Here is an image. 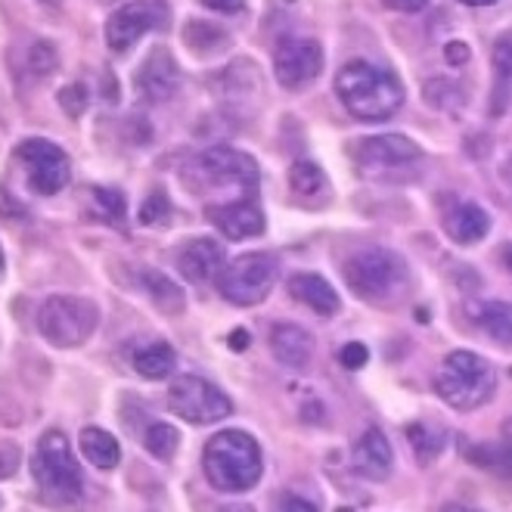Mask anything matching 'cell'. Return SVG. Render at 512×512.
Returning a JSON list of instances; mask_svg holds the SVG:
<instances>
[{
  "label": "cell",
  "mask_w": 512,
  "mask_h": 512,
  "mask_svg": "<svg viewBox=\"0 0 512 512\" xmlns=\"http://www.w3.org/2000/svg\"><path fill=\"white\" fill-rule=\"evenodd\" d=\"M336 94L351 115L364 118V122H382L401 109L404 84L395 78V72L379 69L367 59H354L336 75Z\"/></svg>",
  "instance_id": "cell-1"
},
{
  "label": "cell",
  "mask_w": 512,
  "mask_h": 512,
  "mask_svg": "<svg viewBox=\"0 0 512 512\" xmlns=\"http://www.w3.org/2000/svg\"><path fill=\"white\" fill-rule=\"evenodd\" d=\"M184 180L196 196H230L227 202L252 199L258 190V165L239 149L215 146L184 168Z\"/></svg>",
  "instance_id": "cell-2"
},
{
  "label": "cell",
  "mask_w": 512,
  "mask_h": 512,
  "mask_svg": "<svg viewBox=\"0 0 512 512\" xmlns=\"http://www.w3.org/2000/svg\"><path fill=\"white\" fill-rule=\"evenodd\" d=\"M208 485L224 494L252 491L261 478V447L246 432H221L202 450Z\"/></svg>",
  "instance_id": "cell-3"
},
{
  "label": "cell",
  "mask_w": 512,
  "mask_h": 512,
  "mask_svg": "<svg viewBox=\"0 0 512 512\" xmlns=\"http://www.w3.org/2000/svg\"><path fill=\"white\" fill-rule=\"evenodd\" d=\"M435 388L444 404L454 410H478L485 407L497 391V370L485 357L472 351H454L444 357L435 376Z\"/></svg>",
  "instance_id": "cell-4"
},
{
  "label": "cell",
  "mask_w": 512,
  "mask_h": 512,
  "mask_svg": "<svg viewBox=\"0 0 512 512\" xmlns=\"http://www.w3.org/2000/svg\"><path fill=\"white\" fill-rule=\"evenodd\" d=\"M32 472L41 488V497L56 506H69L81 500L84 491V475L81 466L72 454V444L63 432H44L35 457H32Z\"/></svg>",
  "instance_id": "cell-5"
},
{
  "label": "cell",
  "mask_w": 512,
  "mask_h": 512,
  "mask_svg": "<svg viewBox=\"0 0 512 512\" xmlns=\"http://www.w3.org/2000/svg\"><path fill=\"white\" fill-rule=\"evenodd\" d=\"M345 280L357 298L370 305H385L407 286V264L388 249H364L345 264Z\"/></svg>",
  "instance_id": "cell-6"
},
{
  "label": "cell",
  "mask_w": 512,
  "mask_h": 512,
  "mask_svg": "<svg viewBox=\"0 0 512 512\" xmlns=\"http://www.w3.org/2000/svg\"><path fill=\"white\" fill-rule=\"evenodd\" d=\"M100 323V311L94 301L78 295H53L41 305L38 326L50 345L56 348H75L94 336Z\"/></svg>",
  "instance_id": "cell-7"
},
{
  "label": "cell",
  "mask_w": 512,
  "mask_h": 512,
  "mask_svg": "<svg viewBox=\"0 0 512 512\" xmlns=\"http://www.w3.org/2000/svg\"><path fill=\"white\" fill-rule=\"evenodd\" d=\"M277 258L267 255V252H252L230 261L227 267H221V277H218V289L227 301L233 305H261V301L270 295L277 283Z\"/></svg>",
  "instance_id": "cell-8"
},
{
  "label": "cell",
  "mask_w": 512,
  "mask_h": 512,
  "mask_svg": "<svg viewBox=\"0 0 512 512\" xmlns=\"http://www.w3.org/2000/svg\"><path fill=\"white\" fill-rule=\"evenodd\" d=\"M171 410L193 426H212L233 413V401L202 376H180L168 391Z\"/></svg>",
  "instance_id": "cell-9"
},
{
  "label": "cell",
  "mask_w": 512,
  "mask_h": 512,
  "mask_svg": "<svg viewBox=\"0 0 512 512\" xmlns=\"http://www.w3.org/2000/svg\"><path fill=\"white\" fill-rule=\"evenodd\" d=\"M354 162L367 177H382L388 171H401L423 162V149L410 137L401 134H379L354 143Z\"/></svg>",
  "instance_id": "cell-10"
},
{
  "label": "cell",
  "mask_w": 512,
  "mask_h": 512,
  "mask_svg": "<svg viewBox=\"0 0 512 512\" xmlns=\"http://www.w3.org/2000/svg\"><path fill=\"white\" fill-rule=\"evenodd\" d=\"M168 25V7L162 0H134V4L115 10L106 22V44L115 53L131 50L146 32Z\"/></svg>",
  "instance_id": "cell-11"
},
{
  "label": "cell",
  "mask_w": 512,
  "mask_h": 512,
  "mask_svg": "<svg viewBox=\"0 0 512 512\" xmlns=\"http://www.w3.org/2000/svg\"><path fill=\"white\" fill-rule=\"evenodd\" d=\"M19 159L28 168V184L41 196H53L69 184V156L50 140L32 137L19 143Z\"/></svg>",
  "instance_id": "cell-12"
},
{
  "label": "cell",
  "mask_w": 512,
  "mask_h": 512,
  "mask_svg": "<svg viewBox=\"0 0 512 512\" xmlns=\"http://www.w3.org/2000/svg\"><path fill=\"white\" fill-rule=\"evenodd\" d=\"M323 72V47L311 38H286L274 53V75L286 90H301Z\"/></svg>",
  "instance_id": "cell-13"
},
{
  "label": "cell",
  "mask_w": 512,
  "mask_h": 512,
  "mask_svg": "<svg viewBox=\"0 0 512 512\" xmlns=\"http://www.w3.org/2000/svg\"><path fill=\"white\" fill-rule=\"evenodd\" d=\"M177 84H180V69H177L174 56L165 47H156L153 53H149L140 63L137 78H134L137 97L146 100V103H165V100H171Z\"/></svg>",
  "instance_id": "cell-14"
},
{
  "label": "cell",
  "mask_w": 512,
  "mask_h": 512,
  "mask_svg": "<svg viewBox=\"0 0 512 512\" xmlns=\"http://www.w3.org/2000/svg\"><path fill=\"white\" fill-rule=\"evenodd\" d=\"M205 215L227 239H252V236L264 233V215H261V208L252 199L208 205Z\"/></svg>",
  "instance_id": "cell-15"
},
{
  "label": "cell",
  "mask_w": 512,
  "mask_h": 512,
  "mask_svg": "<svg viewBox=\"0 0 512 512\" xmlns=\"http://www.w3.org/2000/svg\"><path fill=\"white\" fill-rule=\"evenodd\" d=\"M177 267L190 283H208L212 277L221 274L224 267V249L215 239H193L177 255Z\"/></svg>",
  "instance_id": "cell-16"
},
{
  "label": "cell",
  "mask_w": 512,
  "mask_h": 512,
  "mask_svg": "<svg viewBox=\"0 0 512 512\" xmlns=\"http://www.w3.org/2000/svg\"><path fill=\"white\" fill-rule=\"evenodd\" d=\"M391 463H395V457H391V444L379 429H367L360 435V441L354 444V469L360 475L370 481H382L391 475Z\"/></svg>",
  "instance_id": "cell-17"
},
{
  "label": "cell",
  "mask_w": 512,
  "mask_h": 512,
  "mask_svg": "<svg viewBox=\"0 0 512 512\" xmlns=\"http://www.w3.org/2000/svg\"><path fill=\"white\" fill-rule=\"evenodd\" d=\"M270 348H274L280 364H286L292 370H301V367L311 364L314 339L295 323H280V326H274V333H270Z\"/></svg>",
  "instance_id": "cell-18"
},
{
  "label": "cell",
  "mask_w": 512,
  "mask_h": 512,
  "mask_svg": "<svg viewBox=\"0 0 512 512\" xmlns=\"http://www.w3.org/2000/svg\"><path fill=\"white\" fill-rule=\"evenodd\" d=\"M444 230H447L450 239H454V243L472 246V243H478V239H485V236H488L491 218H488V212H485L481 205H475V202H460V205H454V212H447Z\"/></svg>",
  "instance_id": "cell-19"
},
{
  "label": "cell",
  "mask_w": 512,
  "mask_h": 512,
  "mask_svg": "<svg viewBox=\"0 0 512 512\" xmlns=\"http://www.w3.org/2000/svg\"><path fill=\"white\" fill-rule=\"evenodd\" d=\"M289 292H292L295 301H301V305H308V308H311L314 314H320V317H333V314L342 308V301H339L336 289L329 286L323 277H317V274H295V277L289 280Z\"/></svg>",
  "instance_id": "cell-20"
},
{
  "label": "cell",
  "mask_w": 512,
  "mask_h": 512,
  "mask_svg": "<svg viewBox=\"0 0 512 512\" xmlns=\"http://www.w3.org/2000/svg\"><path fill=\"white\" fill-rule=\"evenodd\" d=\"M78 444H81L84 460L94 463L97 469H115L118 460H122V447H118V441L103 429H84Z\"/></svg>",
  "instance_id": "cell-21"
},
{
  "label": "cell",
  "mask_w": 512,
  "mask_h": 512,
  "mask_svg": "<svg viewBox=\"0 0 512 512\" xmlns=\"http://www.w3.org/2000/svg\"><path fill=\"white\" fill-rule=\"evenodd\" d=\"M177 364V354L168 342H149L134 351V370L143 379H165Z\"/></svg>",
  "instance_id": "cell-22"
},
{
  "label": "cell",
  "mask_w": 512,
  "mask_h": 512,
  "mask_svg": "<svg viewBox=\"0 0 512 512\" xmlns=\"http://www.w3.org/2000/svg\"><path fill=\"white\" fill-rule=\"evenodd\" d=\"M184 44L196 53H218L221 47L230 44V35L215 22H187L184 28Z\"/></svg>",
  "instance_id": "cell-23"
},
{
  "label": "cell",
  "mask_w": 512,
  "mask_h": 512,
  "mask_svg": "<svg viewBox=\"0 0 512 512\" xmlns=\"http://www.w3.org/2000/svg\"><path fill=\"white\" fill-rule=\"evenodd\" d=\"M407 441H410V447H413V454H416V460L423 463V466H429V463H435L438 457H441V450H444V432H438V429H432V426H426V423H413L410 429H407Z\"/></svg>",
  "instance_id": "cell-24"
},
{
  "label": "cell",
  "mask_w": 512,
  "mask_h": 512,
  "mask_svg": "<svg viewBox=\"0 0 512 512\" xmlns=\"http://www.w3.org/2000/svg\"><path fill=\"white\" fill-rule=\"evenodd\" d=\"M143 286H146V292L153 295V301L165 314H177L180 308H184V292H180L165 274H159V270H146Z\"/></svg>",
  "instance_id": "cell-25"
},
{
  "label": "cell",
  "mask_w": 512,
  "mask_h": 512,
  "mask_svg": "<svg viewBox=\"0 0 512 512\" xmlns=\"http://www.w3.org/2000/svg\"><path fill=\"white\" fill-rule=\"evenodd\" d=\"M323 184H326V177H323V171L314 162H295L289 168V187L298 196H314V193L323 190Z\"/></svg>",
  "instance_id": "cell-26"
},
{
  "label": "cell",
  "mask_w": 512,
  "mask_h": 512,
  "mask_svg": "<svg viewBox=\"0 0 512 512\" xmlns=\"http://www.w3.org/2000/svg\"><path fill=\"white\" fill-rule=\"evenodd\" d=\"M475 317L494 339L509 342V305H506V301H488V305L478 308Z\"/></svg>",
  "instance_id": "cell-27"
},
{
  "label": "cell",
  "mask_w": 512,
  "mask_h": 512,
  "mask_svg": "<svg viewBox=\"0 0 512 512\" xmlns=\"http://www.w3.org/2000/svg\"><path fill=\"white\" fill-rule=\"evenodd\" d=\"M177 444H180V432L174 426H168V423H159V426H153L146 432V450L153 457H159V460H171Z\"/></svg>",
  "instance_id": "cell-28"
},
{
  "label": "cell",
  "mask_w": 512,
  "mask_h": 512,
  "mask_svg": "<svg viewBox=\"0 0 512 512\" xmlns=\"http://www.w3.org/2000/svg\"><path fill=\"white\" fill-rule=\"evenodd\" d=\"M94 208L97 215L115 227H122L125 221V196L118 190H94Z\"/></svg>",
  "instance_id": "cell-29"
},
{
  "label": "cell",
  "mask_w": 512,
  "mask_h": 512,
  "mask_svg": "<svg viewBox=\"0 0 512 512\" xmlns=\"http://www.w3.org/2000/svg\"><path fill=\"white\" fill-rule=\"evenodd\" d=\"M168 218H171V202L165 199V193H153L140 208V224H146V227H159Z\"/></svg>",
  "instance_id": "cell-30"
},
{
  "label": "cell",
  "mask_w": 512,
  "mask_h": 512,
  "mask_svg": "<svg viewBox=\"0 0 512 512\" xmlns=\"http://www.w3.org/2000/svg\"><path fill=\"white\" fill-rule=\"evenodd\" d=\"M56 50L47 44V41H41V44H35L32 47V53H28V69H32L38 78H44V75H50L53 69H56Z\"/></svg>",
  "instance_id": "cell-31"
},
{
  "label": "cell",
  "mask_w": 512,
  "mask_h": 512,
  "mask_svg": "<svg viewBox=\"0 0 512 512\" xmlns=\"http://www.w3.org/2000/svg\"><path fill=\"white\" fill-rule=\"evenodd\" d=\"M59 106H63L72 118H78L87 109V87L84 84H69L59 90Z\"/></svg>",
  "instance_id": "cell-32"
},
{
  "label": "cell",
  "mask_w": 512,
  "mask_h": 512,
  "mask_svg": "<svg viewBox=\"0 0 512 512\" xmlns=\"http://www.w3.org/2000/svg\"><path fill=\"white\" fill-rule=\"evenodd\" d=\"M370 360V351H367V345H360V342H351V345H345L342 348V364L348 367V370H360Z\"/></svg>",
  "instance_id": "cell-33"
},
{
  "label": "cell",
  "mask_w": 512,
  "mask_h": 512,
  "mask_svg": "<svg viewBox=\"0 0 512 512\" xmlns=\"http://www.w3.org/2000/svg\"><path fill=\"white\" fill-rule=\"evenodd\" d=\"M22 463V454L13 444H0V478H10Z\"/></svg>",
  "instance_id": "cell-34"
},
{
  "label": "cell",
  "mask_w": 512,
  "mask_h": 512,
  "mask_svg": "<svg viewBox=\"0 0 512 512\" xmlns=\"http://www.w3.org/2000/svg\"><path fill=\"white\" fill-rule=\"evenodd\" d=\"M274 512H320V509H317L311 500H305V497L286 494V497H280V503H277Z\"/></svg>",
  "instance_id": "cell-35"
},
{
  "label": "cell",
  "mask_w": 512,
  "mask_h": 512,
  "mask_svg": "<svg viewBox=\"0 0 512 512\" xmlns=\"http://www.w3.org/2000/svg\"><path fill=\"white\" fill-rule=\"evenodd\" d=\"M444 56H447L450 66H463V63H469V47L463 41H454V44L444 47Z\"/></svg>",
  "instance_id": "cell-36"
},
{
  "label": "cell",
  "mask_w": 512,
  "mask_h": 512,
  "mask_svg": "<svg viewBox=\"0 0 512 512\" xmlns=\"http://www.w3.org/2000/svg\"><path fill=\"white\" fill-rule=\"evenodd\" d=\"M385 7L398 13H419L429 7V0H385Z\"/></svg>",
  "instance_id": "cell-37"
},
{
  "label": "cell",
  "mask_w": 512,
  "mask_h": 512,
  "mask_svg": "<svg viewBox=\"0 0 512 512\" xmlns=\"http://www.w3.org/2000/svg\"><path fill=\"white\" fill-rule=\"evenodd\" d=\"M202 4L215 13H239L243 10V0H202Z\"/></svg>",
  "instance_id": "cell-38"
},
{
  "label": "cell",
  "mask_w": 512,
  "mask_h": 512,
  "mask_svg": "<svg viewBox=\"0 0 512 512\" xmlns=\"http://www.w3.org/2000/svg\"><path fill=\"white\" fill-rule=\"evenodd\" d=\"M230 342V348H236V351H243L246 345H249V333H246V329H236V333L227 339Z\"/></svg>",
  "instance_id": "cell-39"
},
{
  "label": "cell",
  "mask_w": 512,
  "mask_h": 512,
  "mask_svg": "<svg viewBox=\"0 0 512 512\" xmlns=\"http://www.w3.org/2000/svg\"><path fill=\"white\" fill-rule=\"evenodd\" d=\"M221 512H255L252 506H246V503H233V506H224Z\"/></svg>",
  "instance_id": "cell-40"
},
{
  "label": "cell",
  "mask_w": 512,
  "mask_h": 512,
  "mask_svg": "<svg viewBox=\"0 0 512 512\" xmlns=\"http://www.w3.org/2000/svg\"><path fill=\"white\" fill-rule=\"evenodd\" d=\"M466 7H491V4H497V0H463Z\"/></svg>",
  "instance_id": "cell-41"
},
{
  "label": "cell",
  "mask_w": 512,
  "mask_h": 512,
  "mask_svg": "<svg viewBox=\"0 0 512 512\" xmlns=\"http://www.w3.org/2000/svg\"><path fill=\"white\" fill-rule=\"evenodd\" d=\"M441 512H475V509H469V506H460V503H450V506H444Z\"/></svg>",
  "instance_id": "cell-42"
},
{
  "label": "cell",
  "mask_w": 512,
  "mask_h": 512,
  "mask_svg": "<svg viewBox=\"0 0 512 512\" xmlns=\"http://www.w3.org/2000/svg\"><path fill=\"white\" fill-rule=\"evenodd\" d=\"M0 267H4V252H0Z\"/></svg>",
  "instance_id": "cell-43"
}]
</instances>
